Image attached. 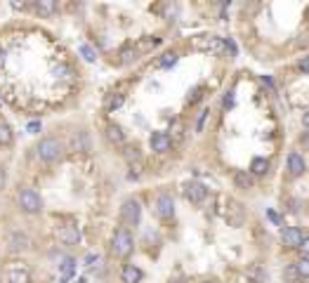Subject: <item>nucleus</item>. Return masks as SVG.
Here are the masks:
<instances>
[{
  "mask_svg": "<svg viewBox=\"0 0 309 283\" xmlns=\"http://www.w3.org/2000/svg\"><path fill=\"white\" fill-rule=\"evenodd\" d=\"M234 184H236V189L250 191L253 189V175L248 173V170H239V173H234Z\"/></svg>",
  "mask_w": 309,
  "mask_h": 283,
  "instance_id": "obj_13",
  "label": "nucleus"
},
{
  "mask_svg": "<svg viewBox=\"0 0 309 283\" xmlns=\"http://www.w3.org/2000/svg\"><path fill=\"white\" fill-rule=\"evenodd\" d=\"M106 137H109L111 144H118V146L125 144V132L121 125H109V128H106Z\"/></svg>",
  "mask_w": 309,
  "mask_h": 283,
  "instance_id": "obj_17",
  "label": "nucleus"
},
{
  "mask_svg": "<svg viewBox=\"0 0 309 283\" xmlns=\"http://www.w3.org/2000/svg\"><path fill=\"white\" fill-rule=\"evenodd\" d=\"M267 217H269V222H272V224H276V227H281V224H283L281 215L276 213V210H267Z\"/></svg>",
  "mask_w": 309,
  "mask_h": 283,
  "instance_id": "obj_28",
  "label": "nucleus"
},
{
  "mask_svg": "<svg viewBox=\"0 0 309 283\" xmlns=\"http://www.w3.org/2000/svg\"><path fill=\"white\" fill-rule=\"evenodd\" d=\"M227 222L231 224V227H241V224L246 222V210H243V206H241V203H236V200H229Z\"/></svg>",
  "mask_w": 309,
  "mask_h": 283,
  "instance_id": "obj_10",
  "label": "nucleus"
},
{
  "mask_svg": "<svg viewBox=\"0 0 309 283\" xmlns=\"http://www.w3.org/2000/svg\"><path fill=\"white\" fill-rule=\"evenodd\" d=\"M135 248V241H132V234L128 229H118L116 234H113V241H111V250H113V255L118 257H128Z\"/></svg>",
  "mask_w": 309,
  "mask_h": 283,
  "instance_id": "obj_2",
  "label": "nucleus"
},
{
  "mask_svg": "<svg viewBox=\"0 0 309 283\" xmlns=\"http://www.w3.org/2000/svg\"><path fill=\"white\" fill-rule=\"evenodd\" d=\"M132 59H135V55H132V50H125V52H123V62H125V64H130Z\"/></svg>",
  "mask_w": 309,
  "mask_h": 283,
  "instance_id": "obj_33",
  "label": "nucleus"
},
{
  "mask_svg": "<svg viewBox=\"0 0 309 283\" xmlns=\"http://www.w3.org/2000/svg\"><path fill=\"white\" fill-rule=\"evenodd\" d=\"M288 173L293 175V177H300V175L304 173V158L297 151L288 153Z\"/></svg>",
  "mask_w": 309,
  "mask_h": 283,
  "instance_id": "obj_12",
  "label": "nucleus"
},
{
  "mask_svg": "<svg viewBox=\"0 0 309 283\" xmlns=\"http://www.w3.org/2000/svg\"><path fill=\"white\" fill-rule=\"evenodd\" d=\"M59 283H64V281H59Z\"/></svg>",
  "mask_w": 309,
  "mask_h": 283,
  "instance_id": "obj_39",
  "label": "nucleus"
},
{
  "mask_svg": "<svg viewBox=\"0 0 309 283\" xmlns=\"http://www.w3.org/2000/svg\"><path fill=\"white\" fill-rule=\"evenodd\" d=\"M222 104H224V109H231V106H234V92H227V95H224V102H222Z\"/></svg>",
  "mask_w": 309,
  "mask_h": 283,
  "instance_id": "obj_31",
  "label": "nucleus"
},
{
  "mask_svg": "<svg viewBox=\"0 0 309 283\" xmlns=\"http://www.w3.org/2000/svg\"><path fill=\"white\" fill-rule=\"evenodd\" d=\"M31 248V238L26 234H12L10 236V250L12 253H19V250Z\"/></svg>",
  "mask_w": 309,
  "mask_h": 283,
  "instance_id": "obj_15",
  "label": "nucleus"
},
{
  "mask_svg": "<svg viewBox=\"0 0 309 283\" xmlns=\"http://www.w3.org/2000/svg\"><path fill=\"white\" fill-rule=\"evenodd\" d=\"M121 276H123V283H139L144 274H142V269L135 267V264H125L123 271H121Z\"/></svg>",
  "mask_w": 309,
  "mask_h": 283,
  "instance_id": "obj_14",
  "label": "nucleus"
},
{
  "mask_svg": "<svg viewBox=\"0 0 309 283\" xmlns=\"http://www.w3.org/2000/svg\"><path fill=\"white\" fill-rule=\"evenodd\" d=\"M184 193H186V198L191 200V203L201 206V203L206 200V196H208V189H206V184H201V182H186Z\"/></svg>",
  "mask_w": 309,
  "mask_h": 283,
  "instance_id": "obj_7",
  "label": "nucleus"
},
{
  "mask_svg": "<svg viewBox=\"0 0 309 283\" xmlns=\"http://www.w3.org/2000/svg\"><path fill=\"white\" fill-rule=\"evenodd\" d=\"M248 274H250V278H257V281H267V274H264L260 267H250V271H248Z\"/></svg>",
  "mask_w": 309,
  "mask_h": 283,
  "instance_id": "obj_27",
  "label": "nucleus"
},
{
  "mask_svg": "<svg viewBox=\"0 0 309 283\" xmlns=\"http://www.w3.org/2000/svg\"><path fill=\"white\" fill-rule=\"evenodd\" d=\"M31 281V271L24 264H12L7 269V283H28Z\"/></svg>",
  "mask_w": 309,
  "mask_h": 283,
  "instance_id": "obj_11",
  "label": "nucleus"
},
{
  "mask_svg": "<svg viewBox=\"0 0 309 283\" xmlns=\"http://www.w3.org/2000/svg\"><path fill=\"white\" fill-rule=\"evenodd\" d=\"M59 269H62V281L71 278L73 274H76V260H73V257H66V260L59 264Z\"/></svg>",
  "mask_w": 309,
  "mask_h": 283,
  "instance_id": "obj_20",
  "label": "nucleus"
},
{
  "mask_svg": "<svg viewBox=\"0 0 309 283\" xmlns=\"http://www.w3.org/2000/svg\"><path fill=\"white\" fill-rule=\"evenodd\" d=\"M175 64H177V55H175V52H168V55H163V59L158 62V66H161V69H170Z\"/></svg>",
  "mask_w": 309,
  "mask_h": 283,
  "instance_id": "obj_22",
  "label": "nucleus"
},
{
  "mask_svg": "<svg viewBox=\"0 0 309 283\" xmlns=\"http://www.w3.org/2000/svg\"><path fill=\"white\" fill-rule=\"evenodd\" d=\"M262 80H264V83L269 85V88H272V90H276V85H274V80H272V78L269 76H262Z\"/></svg>",
  "mask_w": 309,
  "mask_h": 283,
  "instance_id": "obj_35",
  "label": "nucleus"
},
{
  "mask_svg": "<svg viewBox=\"0 0 309 283\" xmlns=\"http://www.w3.org/2000/svg\"><path fill=\"white\" fill-rule=\"evenodd\" d=\"M12 139H14V135H12V128L0 118V146H10L12 144Z\"/></svg>",
  "mask_w": 309,
  "mask_h": 283,
  "instance_id": "obj_19",
  "label": "nucleus"
},
{
  "mask_svg": "<svg viewBox=\"0 0 309 283\" xmlns=\"http://www.w3.org/2000/svg\"><path fill=\"white\" fill-rule=\"evenodd\" d=\"M28 132H31V135H35V132L41 130V123H38V120H33V123H28V128H26Z\"/></svg>",
  "mask_w": 309,
  "mask_h": 283,
  "instance_id": "obj_32",
  "label": "nucleus"
},
{
  "mask_svg": "<svg viewBox=\"0 0 309 283\" xmlns=\"http://www.w3.org/2000/svg\"><path fill=\"white\" fill-rule=\"evenodd\" d=\"M57 238L64 246H78L81 243V229L76 224H62V227L57 229Z\"/></svg>",
  "mask_w": 309,
  "mask_h": 283,
  "instance_id": "obj_5",
  "label": "nucleus"
},
{
  "mask_svg": "<svg viewBox=\"0 0 309 283\" xmlns=\"http://www.w3.org/2000/svg\"><path fill=\"white\" fill-rule=\"evenodd\" d=\"M208 113H210V111H201V116H199V120H196V132H201L203 130V125H206V118H208Z\"/></svg>",
  "mask_w": 309,
  "mask_h": 283,
  "instance_id": "obj_29",
  "label": "nucleus"
},
{
  "mask_svg": "<svg viewBox=\"0 0 309 283\" xmlns=\"http://www.w3.org/2000/svg\"><path fill=\"white\" fill-rule=\"evenodd\" d=\"M269 173V160L267 158H253V163H250V175H257V177H262V175Z\"/></svg>",
  "mask_w": 309,
  "mask_h": 283,
  "instance_id": "obj_18",
  "label": "nucleus"
},
{
  "mask_svg": "<svg viewBox=\"0 0 309 283\" xmlns=\"http://www.w3.org/2000/svg\"><path fill=\"white\" fill-rule=\"evenodd\" d=\"M99 264H102V260H99V255H88L85 257V267H90L92 271L99 269Z\"/></svg>",
  "mask_w": 309,
  "mask_h": 283,
  "instance_id": "obj_26",
  "label": "nucleus"
},
{
  "mask_svg": "<svg viewBox=\"0 0 309 283\" xmlns=\"http://www.w3.org/2000/svg\"><path fill=\"white\" fill-rule=\"evenodd\" d=\"M302 238H304V236H302V231H300V227H283L281 243L286 246V248H297Z\"/></svg>",
  "mask_w": 309,
  "mask_h": 283,
  "instance_id": "obj_8",
  "label": "nucleus"
},
{
  "mask_svg": "<svg viewBox=\"0 0 309 283\" xmlns=\"http://www.w3.org/2000/svg\"><path fill=\"white\" fill-rule=\"evenodd\" d=\"M35 12L41 17H52L57 12V3L55 0H35Z\"/></svg>",
  "mask_w": 309,
  "mask_h": 283,
  "instance_id": "obj_16",
  "label": "nucleus"
},
{
  "mask_svg": "<svg viewBox=\"0 0 309 283\" xmlns=\"http://www.w3.org/2000/svg\"><path fill=\"white\" fill-rule=\"evenodd\" d=\"M297 250L302 253V257H309V238H302L300 246H297Z\"/></svg>",
  "mask_w": 309,
  "mask_h": 283,
  "instance_id": "obj_30",
  "label": "nucleus"
},
{
  "mask_svg": "<svg viewBox=\"0 0 309 283\" xmlns=\"http://www.w3.org/2000/svg\"><path fill=\"white\" fill-rule=\"evenodd\" d=\"M203 283H208V281H203Z\"/></svg>",
  "mask_w": 309,
  "mask_h": 283,
  "instance_id": "obj_40",
  "label": "nucleus"
},
{
  "mask_svg": "<svg viewBox=\"0 0 309 283\" xmlns=\"http://www.w3.org/2000/svg\"><path fill=\"white\" fill-rule=\"evenodd\" d=\"M304 144L309 146V132H307V135H304Z\"/></svg>",
  "mask_w": 309,
  "mask_h": 283,
  "instance_id": "obj_38",
  "label": "nucleus"
},
{
  "mask_svg": "<svg viewBox=\"0 0 309 283\" xmlns=\"http://www.w3.org/2000/svg\"><path fill=\"white\" fill-rule=\"evenodd\" d=\"M76 149H78V151H88V149H90V139H88V135H85V132H81V135L76 137Z\"/></svg>",
  "mask_w": 309,
  "mask_h": 283,
  "instance_id": "obj_25",
  "label": "nucleus"
},
{
  "mask_svg": "<svg viewBox=\"0 0 309 283\" xmlns=\"http://www.w3.org/2000/svg\"><path fill=\"white\" fill-rule=\"evenodd\" d=\"M123 102H125L123 95H113L109 99V104H106V109H109V111H116V109H121V106H123Z\"/></svg>",
  "mask_w": 309,
  "mask_h": 283,
  "instance_id": "obj_24",
  "label": "nucleus"
},
{
  "mask_svg": "<svg viewBox=\"0 0 309 283\" xmlns=\"http://www.w3.org/2000/svg\"><path fill=\"white\" fill-rule=\"evenodd\" d=\"M156 215L161 220H170L175 215V200H172L170 193H161L156 198Z\"/></svg>",
  "mask_w": 309,
  "mask_h": 283,
  "instance_id": "obj_6",
  "label": "nucleus"
},
{
  "mask_svg": "<svg viewBox=\"0 0 309 283\" xmlns=\"http://www.w3.org/2000/svg\"><path fill=\"white\" fill-rule=\"evenodd\" d=\"M64 146L57 137H43L35 146V156L43 160V163H55V160L62 158Z\"/></svg>",
  "mask_w": 309,
  "mask_h": 283,
  "instance_id": "obj_1",
  "label": "nucleus"
},
{
  "mask_svg": "<svg viewBox=\"0 0 309 283\" xmlns=\"http://www.w3.org/2000/svg\"><path fill=\"white\" fill-rule=\"evenodd\" d=\"M81 55H83V59H85V62H95V59H97V52L90 48V45H85V43L81 45Z\"/></svg>",
  "mask_w": 309,
  "mask_h": 283,
  "instance_id": "obj_23",
  "label": "nucleus"
},
{
  "mask_svg": "<svg viewBox=\"0 0 309 283\" xmlns=\"http://www.w3.org/2000/svg\"><path fill=\"white\" fill-rule=\"evenodd\" d=\"M121 217L128 227H137L139 224V217H142V206H139V200L135 198H128L121 208Z\"/></svg>",
  "mask_w": 309,
  "mask_h": 283,
  "instance_id": "obj_4",
  "label": "nucleus"
},
{
  "mask_svg": "<svg viewBox=\"0 0 309 283\" xmlns=\"http://www.w3.org/2000/svg\"><path fill=\"white\" fill-rule=\"evenodd\" d=\"M297 278H309V257H300L295 264H293Z\"/></svg>",
  "mask_w": 309,
  "mask_h": 283,
  "instance_id": "obj_21",
  "label": "nucleus"
},
{
  "mask_svg": "<svg viewBox=\"0 0 309 283\" xmlns=\"http://www.w3.org/2000/svg\"><path fill=\"white\" fill-rule=\"evenodd\" d=\"M302 123L309 128V111H307V113H304V116H302Z\"/></svg>",
  "mask_w": 309,
  "mask_h": 283,
  "instance_id": "obj_37",
  "label": "nucleus"
},
{
  "mask_svg": "<svg viewBox=\"0 0 309 283\" xmlns=\"http://www.w3.org/2000/svg\"><path fill=\"white\" fill-rule=\"evenodd\" d=\"M300 71H302V73H309V59L300 62Z\"/></svg>",
  "mask_w": 309,
  "mask_h": 283,
  "instance_id": "obj_34",
  "label": "nucleus"
},
{
  "mask_svg": "<svg viewBox=\"0 0 309 283\" xmlns=\"http://www.w3.org/2000/svg\"><path fill=\"white\" fill-rule=\"evenodd\" d=\"M17 200H19L21 213H26V215H35V213H41L43 210V198L38 196L35 189H21Z\"/></svg>",
  "mask_w": 309,
  "mask_h": 283,
  "instance_id": "obj_3",
  "label": "nucleus"
},
{
  "mask_svg": "<svg viewBox=\"0 0 309 283\" xmlns=\"http://www.w3.org/2000/svg\"><path fill=\"white\" fill-rule=\"evenodd\" d=\"M170 146H172V137L168 135V132L163 130H156L151 135V149L156 153H165V151H170Z\"/></svg>",
  "mask_w": 309,
  "mask_h": 283,
  "instance_id": "obj_9",
  "label": "nucleus"
},
{
  "mask_svg": "<svg viewBox=\"0 0 309 283\" xmlns=\"http://www.w3.org/2000/svg\"><path fill=\"white\" fill-rule=\"evenodd\" d=\"M196 99H199V88H194L191 95H189V102H196Z\"/></svg>",
  "mask_w": 309,
  "mask_h": 283,
  "instance_id": "obj_36",
  "label": "nucleus"
}]
</instances>
